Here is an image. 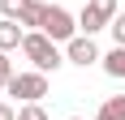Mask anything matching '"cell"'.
Returning <instances> with one entry per match:
<instances>
[{"mask_svg":"<svg viewBox=\"0 0 125 120\" xmlns=\"http://www.w3.org/2000/svg\"><path fill=\"white\" fill-rule=\"evenodd\" d=\"M95 120H125V94H112L99 111H95Z\"/></svg>","mask_w":125,"mask_h":120,"instance_id":"8","label":"cell"},{"mask_svg":"<svg viewBox=\"0 0 125 120\" xmlns=\"http://www.w3.org/2000/svg\"><path fill=\"white\" fill-rule=\"evenodd\" d=\"M43 9H48V4H39V0H35V4H30V9H26L17 22H22L26 30H43Z\"/></svg>","mask_w":125,"mask_h":120,"instance_id":"9","label":"cell"},{"mask_svg":"<svg viewBox=\"0 0 125 120\" xmlns=\"http://www.w3.org/2000/svg\"><path fill=\"white\" fill-rule=\"evenodd\" d=\"M26 43V26L13 17H0V51H17Z\"/></svg>","mask_w":125,"mask_h":120,"instance_id":"6","label":"cell"},{"mask_svg":"<svg viewBox=\"0 0 125 120\" xmlns=\"http://www.w3.org/2000/svg\"><path fill=\"white\" fill-rule=\"evenodd\" d=\"M17 120H48V111H43V103H22Z\"/></svg>","mask_w":125,"mask_h":120,"instance_id":"11","label":"cell"},{"mask_svg":"<svg viewBox=\"0 0 125 120\" xmlns=\"http://www.w3.org/2000/svg\"><path fill=\"white\" fill-rule=\"evenodd\" d=\"M116 13H121L116 0H86V9L78 13V30H82V34H99V30L112 26Z\"/></svg>","mask_w":125,"mask_h":120,"instance_id":"2","label":"cell"},{"mask_svg":"<svg viewBox=\"0 0 125 120\" xmlns=\"http://www.w3.org/2000/svg\"><path fill=\"white\" fill-rule=\"evenodd\" d=\"M17 77L13 73V60H9V51H0V90H9V82Z\"/></svg>","mask_w":125,"mask_h":120,"instance_id":"12","label":"cell"},{"mask_svg":"<svg viewBox=\"0 0 125 120\" xmlns=\"http://www.w3.org/2000/svg\"><path fill=\"white\" fill-rule=\"evenodd\" d=\"M65 60L69 64H78V69H86V64H99V47H95V34H78L65 43Z\"/></svg>","mask_w":125,"mask_h":120,"instance_id":"5","label":"cell"},{"mask_svg":"<svg viewBox=\"0 0 125 120\" xmlns=\"http://www.w3.org/2000/svg\"><path fill=\"white\" fill-rule=\"evenodd\" d=\"M0 120H17V111H13V103H0Z\"/></svg>","mask_w":125,"mask_h":120,"instance_id":"14","label":"cell"},{"mask_svg":"<svg viewBox=\"0 0 125 120\" xmlns=\"http://www.w3.org/2000/svg\"><path fill=\"white\" fill-rule=\"evenodd\" d=\"M22 56L30 60V64H35L39 73H56L61 64H69V60H65V51H61V43H56V39H48L43 30H26Z\"/></svg>","mask_w":125,"mask_h":120,"instance_id":"1","label":"cell"},{"mask_svg":"<svg viewBox=\"0 0 125 120\" xmlns=\"http://www.w3.org/2000/svg\"><path fill=\"white\" fill-rule=\"evenodd\" d=\"M69 120H86V116H69Z\"/></svg>","mask_w":125,"mask_h":120,"instance_id":"15","label":"cell"},{"mask_svg":"<svg viewBox=\"0 0 125 120\" xmlns=\"http://www.w3.org/2000/svg\"><path fill=\"white\" fill-rule=\"evenodd\" d=\"M108 30H112V43H116V47H125V9L112 17V26H108Z\"/></svg>","mask_w":125,"mask_h":120,"instance_id":"13","label":"cell"},{"mask_svg":"<svg viewBox=\"0 0 125 120\" xmlns=\"http://www.w3.org/2000/svg\"><path fill=\"white\" fill-rule=\"evenodd\" d=\"M9 94H17L22 103H39V99L48 94V73H39V69L17 73V77L9 82Z\"/></svg>","mask_w":125,"mask_h":120,"instance_id":"4","label":"cell"},{"mask_svg":"<svg viewBox=\"0 0 125 120\" xmlns=\"http://www.w3.org/2000/svg\"><path fill=\"white\" fill-rule=\"evenodd\" d=\"M99 64H104V73H108V77L125 82V47H116V43H112V51H108V56H104Z\"/></svg>","mask_w":125,"mask_h":120,"instance_id":"7","label":"cell"},{"mask_svg":"<svg viewBox=\"0 0 125 120\" xmlns=\"http://www.w3.org/2000/svg\"><path fill=\"white\" fill-rule=\"evenodd\" d=\"M30 4H35V0H0V13H4V17H13V22H17V17H22V13L30 9Z\"/></svg>","mask_w":125,"mask_h":120,"instance_id":"10","label":"cell"},{"mask_svg":"<svg viewBox=\"0 0 125 120\" xmlns=\"http://www.w3.org/2000/svg\"><path fill=\"white\" fill-rule=\"evenodd\" d=\"M43 34L56 39V43H69V39H78V17L61 4H48L43 9Z\"/></svg>","mask_w":125,"mask_h":120,"instance_id":"3","label":"cell"}]
</instances>
